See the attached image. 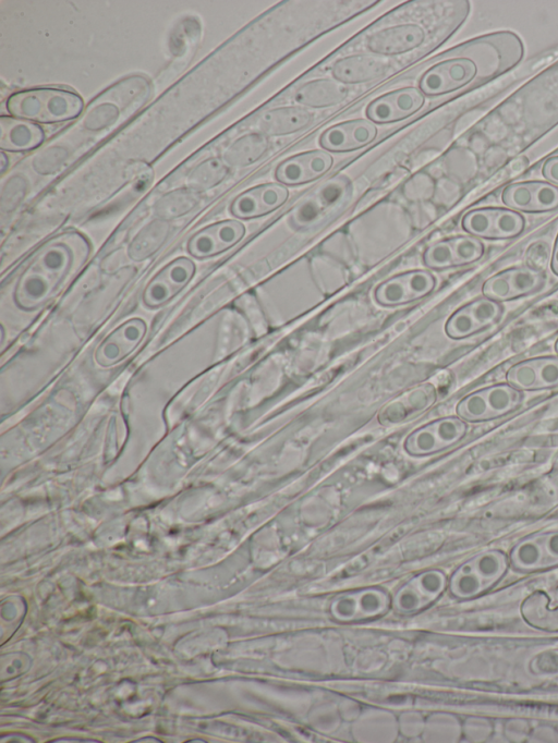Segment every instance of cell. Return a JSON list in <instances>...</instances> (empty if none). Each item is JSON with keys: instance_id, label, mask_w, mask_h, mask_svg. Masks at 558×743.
I'll list each match as a JSON object with an SVG mask.
<instances>
[{"instance_id": "1", "label": "cell", "mask_w": 558, "mask_h": 743, "mask_svg": "<svg viewBox=\"0 0 558 743\" xmlns=\"http://www.w3.org/2000/svg\"><path fill=\"white\" fill-rule=\"evenodd\" d=\"M558 123V61L505 100L487 118L481 135L514 150L524 148Z\"/></svg>"}, {"instance_id": "2", "label": "cell", "mask_w": 558, "mask_h": 743, "mask_svg": "<svg viewBox=\"0 0 558 743\" xmlns=\"http://www.w3.org/2000/svg\"><path fill=\"white\" fill-rule=\"evenodd\" d=\"M85 240L75 233L54 236L31 256L14 290L16 305L32 310L46 303L66 277L74 261L75 246Z\"/></svg>"}, {"instance_id": "3", "label": "cell", "mask_w": 558, "mask_h": 743, "mask_svg": "<svg viewBox=\"0 0 558 743\" xmlns=\"http://www.w3.org/2000/svg\"><path fill=\"white\" fill-rule=\"evenodd\" d=\"M7 109L17 119L58 123L76 118L83 109V100L77 94L64 89L34 88L11 95Z\"/></svg>"}, {"instance_id": "4", "label": "cell", "mask_w": 558, "mask_h": 743, "mask_svg": "<svg viewBox=\"0 0 558 743\" xmlns=\"http://www.w3.org/2000/svg\"><path fill=\"white\" fill-rule=\"evenodd\" d=\"M523 400L522 391L501 382L466 394L457 404L456 412L466 423L487 422L515 411Z\"/></svg>"}, {"instance_id": "5", "label": "cell", "mask_w": 558, "mask_h": 743, "mask_svg": "<svg viewBox=\"0 0 558 743\" xmlns=\"http://www.w3.org/2000/svg\"><path fill=\"white\" fill-rule=\"evenodd\" d=\"M468 433V423L459 416L434 419L411 433L404 450L414 456L441 452L460 442Z\"/></svg>"}, {"instance_id": "6", "label": "cell", "mask_w": 558, "mask_h": 743, "mask_svg": "<svg viewBox=\"0 0 558 743\" xmlns=\"http://www.w3.org/2000/svg\"><path fill=\"white\" fill-rule=\"evenodd\" d=\"M461 226L466 233L478 239L506 240L518 236L525 221L520 212L510 208L482 207L468 211Z\"/></svg>"}, {"instance_id": "7", "label": "cell", "mask_w": 558, "mask_h": 743, "mask_svg": "<svg viewBox=\"0 0 558 743\" xmlns=\"http://www.w3.org/2000/svg\"><path fill=\"white\" fill-rule=\"evenodd\" d=\"M435 287L436 278L428 270H409L379 283L374 290V300L381 306L396 307L423 299Z\"/></svg>"}, {"instance_id": "8", "label": "cell", "mask_w": 558, "mask_h": 743, "mask_svg": "<svg viewBox=\"0 0 558 743\" xmlns=\"http://www.w3.org/2000/svg\"><path fill=\"white\" fill-rule=\"evenodd\" d=\"M195 271V264L189 257L171 260L145 287L142 294L144 305L150 308L165 305L190 283Z\"/></svg>"}, {"instance_id": "9", "label": "cell", "mask_w": 558, "mask_h": 743, "mask_svg": "<svg viewBox=\"0 0 558 743\" xmlns=\"http://www.w3.org/2000/svg\"><path fill=\"white\" fill-rule=\"evenodd\" d=\"M502 314L501 303L483 295L452 313L446 321L445 331L451 339H464L497 324Z\"/></svg>"}, {"instance_id": "10", "label": "cell", "mask_w": 558, "mask_h": 743, "mask_svg": "<svg viewBox=\"0 0 558 743\" xmlns=\"http://www.w3.org/2000/svg\"><path fill=\"white\" fill-rule=\"evenodd\" d=\"M544 283L545 276L538 269L511 267L489 277L482 285V293L500 303L532 294Z\"/></svg>"}, {"instance_id": "11", "label": "cell", "mask_w": 558, "mask_h": 743, "mask_svg": "<svg viewBox=\"0 0 558 743\" xmlns=\"http://www.w3.org/2000/svg\"><path fill=\"white\" fill-rule=\"evenodd\" d=\"M484 254V245L478 237L472 235H456L439 240L423 253L426 267L444 270L472 264Z\"/></svg>"}, {"instance_id": "12", "label": "cell", "mask_w": 558, "mask_h": 743, "mask_svg": "<svg viewBox=\"0 0 558 743\" xmlns=\"http://www.w3.org/2000/svg\"><path fill=\"white\" fill-rule=\"evenodd\" d=\"M502 203L523 212H547L558 208V186L547 181H523L506 186Z\"/></svg>"}, {"instance_id": "13", "label": "cell", "mask_w": 558, "mask_h": 743, "mask_svg": "<svg viewBox=\"0 0 558 743\" xmlns=\"http://www.w3.org/2000/svg\"><path fill=\"white\" fill-rule=\"evenodd\" d=\"M245 234L239 220H222L197 231L186 243L189 254L197 259L219 255L234 246Z\"/></svg>"}, {"instance_id": "14", "label": "cell", "mask_w": 558, "mask_h": 743, "mask_svg": "<svg viewBox=\"0 0 558 743\" xmlns=\"http://www.w3.org/2000/svg\"><path fill=\"white\" fill-rule=\"evenodd\" d=\"M506 380L522 392L558 388V355L520 361L508 369Z\"/></svg>"}, {"instance_id": "15", "label": "cell", "mask_w": 558, "mask_h": 743, "mask_svg": "<svg viewBox=\"0 0 558 743\" xmlns=\"http://www.w3.org/2000/svg\"><path fill=\"white\" fill-rule=\"evenodd\" d=\"M436 400L437 391L433 383L416 385L388 402L379 411L378 421L385 426L402 423L428 410Z\"/></svg>"}, {"instance_id": "16", "label": "cell", "mask_w": 558, "mask_h": 743, "mask_svg": "<svg viewBox=\"0 0 558 743\" xmlns=\"http://www.w3.org/2000/svg\"><path fill=\"white\" fill-rule=\"evenodd\" d=\"M289 197V191L281 183H265L248 188L236 196L230 206L231 214L239 219H253L279 208Z\"/></svg>"}, {"instance_id": "17", "label": "cell", "mask_w": 558, "mask_h": 743, "mask_svg": "<svg viewBox=\"0 0 558 743\" xmlns=\"http://www.w3.org/2000/svg\"><path fill=\"white\" fill-rule=\"evenodd\" d=\"M424 102L425 97L420 89L403 87L372 101L366 109V115L372 122L390 123L412 115Z\"/></svg>"}, {"instance_id": "18", "label": "cell", "mask_w": 558, "mask_h": 743, "mask_svg": "<svg viewBox=\"0 0 558 743\" xmlns=\"http://www.w3.org/2000/svg\"><path fill=\"white\" fill-rule=\"evenodd\" d=\"M332 162V156L327 151H305L281 162L275 171V176L283 185H300L324 175L330 170Z\"/></svg>"}, {"instance_id": "19", "label": "cell", "mask_w": 558, "mask_h": 743, "mask_svg": "<svg viewBox=\"0 0 558 743\" xmlns=\"http://www.w3.org/2000/svg\"><path fill=\"white\" fill-rule=\"evenodd\" d=\"M425 29L417 24H401L373 33L366 40L367 49L380 56L401 54L421 46Z\"/></svg>"}, {"instance_id": "20", "label": "cell", "mask_w": 558, "mask_h": 743, "mask_svg": "<svg viewBox=\"0 0 558 743\" xmlns=\"http://www.w3.org/2000/svg\"><path fill=\"white\" fill-rule=\"evenodd\" d=\"M376 135L377 127L371 120L354 119L327 129L319 143L329 151H351L369 144Z\"/></svg>"}, {"instance_id": "21", "label": "cell", "mask_w": 558, "mask_h": 743, "mask_svg": "<svg viewBox=\"0 0 558 743\" xmlns=\"http://www.w3.org/2000/svg\"><path fill=\"white\" fill-rule=\"evenodd\" d=\"M388 68V62L383 58L353 54L336 61L331 66V75L342 84L367 83L385 75Z\"/></svg>"}, {"instance_id": "22", "label": "cell", "mask_w": 558, "mask_h": 743, "mask_svg": "<svg viewBox=\"0 0 558 743\" xmlns=\"http://www.w3.org/2000/svg\"><path fill=\"white\" fill-rule=\"evenodd\" d=\"M145 331L146 325L143 319L134 317L126 320L101 345L98 351V362L109 365L124 357L141 341Z\"/></svg>"}, {"instance_id": "23", "label": "cell", "mask_w": 558, "mask_h": 743, "mask_svg": "<svg viewBox=\"0 0 558 743\" xmlns=\"http://www.w3.org/2000/svg\"><path fill=\"white\" fill-rule=\"evenodd\" d=\"M0 147L9 151H24L39 146L44 131L36 124L11 117L0 119Z\"/></svg>"}, {"instance_id": "24", "label": "cell", "mask_w": 558, "mask_h": 743, "mask_svg": "<svg viewBox=\"0 0 558 743\" xmlns=\"http://www.w3.org/2000/svg\"><path fill=\"white\" fill-rule=\"evenodd\" d=\"M313 113L301 107H280L266 112L259 132L266 136H282L299 132L311 124Z\"/></svg>"}, {"instance_id": "25", "label": "cell", "mask_w": 558, "mask_h": 743, "mask_svg": "<svg viewBox=\"0 0 558 743\" xmlns=\"http://www.w3.org/2000/svg\"><path fill=\"white\" fill-rule=\"evenodd\" d=\"M349 90L344 84L330 78H319L305 83L294 95V100L311 108H327L344 101Z\"/></svg>"}, {"instance_id": "26", "label": "cell", "mask_w": 558, "mask_h": 743, "mask_svg": "<svg viewBox=\"0 0 558 743\" xmlns=\"http://www.w3.org/2000/svg\"><path fill=\"white\" fill-rule=\"evenodd\" d=\"M310 267L317 288L324 293H333L347 282V266L326 254L314 256Z\"/></svg>"}, {"instance_id": "27", "label": "cell", "mask_w": 558, "mask_h": 743, "mask_svg": "<svg viewBox=\"0 0 558 743\" xmlns=\"http://www.w3.org/2000/svg\"><path fill=\"white\" fill-rule=\"evenodd\" d=\"M269 141L262 133H250L235 141L226 153V160L233 166H247L257 161L268 150Z\"/></svg>"}, {"instance_id": "28", "label": "cell", "mask_w": 558, "mask_h": 743, "mask_svg": "<svg viewBox=\"0 0 558 743\" xmlns=\"http://www.w3.org/2000/svg\"><path fill=\"white\" fill-rule=\"evenodd\" d=\"M435 183L425 172H416L405 181L402 194L410 203L427 202L434 196Z\"/></svg>"}, {"instance_id": "29", "label": "cell", "mask_w": 558, "mask_h": 743, "mask_svg": "<svg viewBox=\"0 0 558 743\" xmlns=\"http://www.w3.org/2000/svg\"><path fill=\"white\" fill-rule=\"evenodd\" d=\"M322 248L324 253L344 266L351 265L355 260L353 242L343 232H337L326 240Z\"/></svg>"}, {"instance_id": "30", "label": "cell", "mask_w": 558, "mask_h": 743, "mask_svg": "<svg viewBox=\"0 0 558 743\" xmlns=\"http://www.w3.org/2000/svg\"><path fill=\"white\" fill-rule=\"evenodd\" d=\"M513 562L520 568L538 565L543 559L542 543L527 539L518 545L512 552Z\"/></svg>"}, {"instance_id": "31", "label": "cell", "mask_w": 558, "mask_h": 743, "mask_svg": "<svg viewBox=\"0 0 558 743\" xmlns=\"http://www.w3.org/2000/svg\"><path fill=\"white\" fill-rule=\"evenodd\" d=\"M238 303L240 309L247 316L260 333L267 331L266 314L255 295L246 293L238 300Z\"/></svg>"}, {"instance_id": "32", "label": "cell", "mask_w": 558, "mask_h": 743, "mask_svg": "<svg viewBox=\"0 0 558 743\" xmlns=\"http://www.w3.org/2000/svg\"><path fill=\"white\" fill-rule=\"evenodd\" d=\"M432 211H433V205L429 204L428 202L412 204V207L410 210V216H411L413 226L416 229H421V228L425 227L426 224H428V222L433 219Z\"/></svg>"}, {"instance_id": "33", "label": "cell", "mask_w": 558, "mask_h": 743, "mask_svg": "<svg viewBox=\"0 0 558 743\" xmlns=\"http://www.w3.org/2000/svg\"><path fill=\"white\" fill-rule=\"evenodd\" d=\"M542 174L547 182L558 186V156L550 157L543 163Z\"/></svg>"}, {"instance_id": "34", "label": "cell", "mask_w": 558, "mask_h": 743, "mask_svg": "<svg viewBox=\"0 0 558 743\" xmlns=\"http://www.w3.org/2000/svg\"><path fill=\"white\" fill-rule=\"evenodd\" d=\"M542 546L544 547L548 558L558 561V533L545 535Z\"/></svg>"}, {"instance_id": "35", "label": "cell", "mask_w": 558, "mask_h": 743, "mask_svg": "<svg viewBox=\"0 0 558 743\" xmlns=\"http://www.w3.org/2000/svg\"><path fill=\"white\" fill-rule=\"evenodd\" d=\"M550 268L551 271L558 276V235L555 241L554 249H553V255H551V261H550Z\"/></svg>"}, {"instance_id": "36", "label": "cell", "mask_w": 558, "mask_h": 743, "mask_svg": "<svg viewBox=\"0 0 558 743\" xmlns=\"http://www.w3.org/2000/svg\"><path fill=\"white\" fill-rule=\"evenodd\" d=\"M1 159H2L1 160V172H4L5 162H7V157H5L4 153H1Z\"/></svg>"}, {"instance_id": "37", "label": "cell", "mask_w": 558, "mask_h": 743, "mask_svg": "<svg viewBox=\"0 0 558 743\" xmlns=\"http://www.w3.org/2000/svg\"><path fill=\"white\" fill-rule=\"evenodd\" d=\"M555 351H556V353H557V355H558V339H557L556 342H555Z\"/></svg>"}]
</instances>
